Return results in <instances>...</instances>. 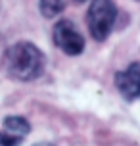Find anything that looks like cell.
I'll use <instances>...</instances> for the list:
<instances>
[{"label":"cell","mask_w":140,"mask_h":146,"mask_svg":"<svg viewBox=\"0 0 140 146\" xmlns=\"http://www.w3.org/2000/svg\"><path fill=\"white\" fill-rule=\"evenodd\" d=\"M4 67L12 79L33 81L44 69V54L33 42H15L4 54Z\"/></svg>","instance_id":"obj_1"},{"label":"cell","mask_w":140,"mask_h":146,"mask_svg":"<svg viewBox=\"0 0 140 146\" xmlns=\"http://www.w3.org/2000/svg\"><path fill=\"white\" fill-rule=\"evenodd\" d=\"M117 17V6L113 0H92L87 12V25L94 40H106L110 36Z\"/></svg>","instance_id":"obj_2"},{"label":"cell","mask_w":140,"mask_h":146,"mask_svg":"<svg viewBox=\"0 0 140 146\" xmlns=\"http://www.w3.org/2000/svg\"><path fill=\"white\" fill-rule=\"evenodd\" d=\"M52 38H54V44L61 52H65L67 56H79L85 50V38L73 25V21L69 19H61L54 25Z\"/></svg>","instance_id":"obj_3"},{"label":"cell","mask_w":140,"mask_h":146,"mask_svg":"<svg viewBox=\"0 0 140 146\" xmlns=\"http://www.w3.org/2000/svg\"><path fill=\"white\" fill-rule=\"evenodd\" d=\"M115 87L123 98L134 100L140 96V64L134 62L125 71H119L115 75Z\"/></svg>","instance_id":"obj_4"},{"label":"cell","mask_w":140,"mask_h":146,"mask_svg":"<svg viewBox=\"0 0 140 146\" xmlns=\"http://www.w3.org/2000/svg\"><path fill=\"white\" fill-rule=\"evenodd\" d=\"M2 131L10 133V135H15V137H25L31 131V125L27 123V119H23L19 115H8V117H4Z\"/></svg>","instance_id":"obj_5"},{"label":"cell","mask_w":140,"mask_h":146,"mask_svg":"<svg viewBox=\"0 0 140 146\" xmlns=\"http://www.w3.org/2000/svg\"><path fill=\"white\" fill-rule=\"evenodd\" d=\"M38 8H40V14L44 15L46 19H52V17L61 14L63 2L61 0H40L38 2Z\"/></svg>","instance_id":"obj_6"},{"label":"cell","mask_w":140,"mask_h":146,"mask_svg":"<svg viewBox=\"0 0 140 146\" xmlns=\"http://www.w3.org/2000/svg\"><path fill=\"white\" fill-rule=\"evenodd\" d=\"M23 142V137H15V135H10V133H4L0 135V144L2 146H19Z\"/></svg>","instance_id":"obj_7"},{"label":"cell","mask_w":140,"mask_h":146,"mask_svg":"<svg viewBox=\"0 0 140 146\" xmlns=\"http://www.w3.org/2000/svg\"><path fill=\"white\" fill-rule=\"evenodd\" d=\"M37 146H52V144H46V142H40V144H37Z\"/></svg>","instance_id":"obj_8"},{"label":"cell","mask_w":140,"mask_h":146,"mask_svg":"<svg viewBox=\"0 0 140 146\" xmlns=\"http://www.w3.org/2000/svg\"><path fill=\"white\" fill-rule=\"evenodd\" d=\"M77 2H87V0H77Z\"/></svg>","instance_id":"obj_9"},{"label":"cell","mask_w":140,"mask_h":146,"mask_svg":"<svg viewBox=\"0 0 140 146\" xmlns=\"http://www.w3.org/2000/svg\"><path fill=\"white\" fill-rule=\"evenodd\" d=\"M138 2H140V0H138Z\"/></svg>","instance_id":"obj_10"}]
</instances>
